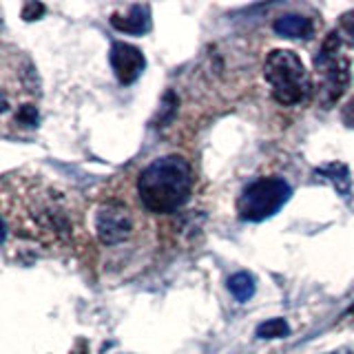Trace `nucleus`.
<instances>
[{"label": "nucleus", "mask_w": 354, "mask_h": 354, "mask_svg": "<svg viewBox=\"0 0 354 354\" xmlns=\"http://www.w3.org/2000/svg\"><path fill=\"white\" fill-rule=\"evenodd\" d=\"M343 122H346L348 127H354V97L348 100V104L343 106V113H341Z\"/></svg>", "instance_id": "18"}, {"label": "nucleus", "mask_w": 354, "mask_h": 354, "mask_svg": "<svg viewBox=\"0 0 354 354\" xmlns=\"http://www.w3.org/2000/svg\"><path fill=\"white\" fill-rule=\"evenodd\" d=\"M337 33L341 36L343 42L354 44V11H348V14H343V16H341Z\"/></svg>", "instance_id": "16"}, {"label": "nucleus", "mask_w": 354, "mask_h": 354, "mask_svg": "<svg viewBox=\"0 0 354 354\" xmlns=\"http://www.w3.org/2000/svg\"><path fill=\"white\" fill-rule=\"evenodd\" d=\"M193 169L182 155H164L144 166L138 175V197L155 215H171L188 204L193 195Z\"/></svg>", "instance_id": "2"}, {"label": "nucleus", "mask_w": 354, "mask_h": 354, "mask_svg": "<svg viewBox=\"0 0 354 354\" xmlns=\"http://www.w3.org/2000/svg\"><path fill=\"white\" fill-rule=\"evenodd\" d=\"M317 180H324V182L332 184L341 197H350L352 180H350V171L346 164L332 162V164L321 166V169H317Z\"/></svg>", "instance_id": "12"}, {"label": "nucleus", "mask_w": 354, "mask_h": 354, "mask_svg": "<svg viewBox=\"0 0 354 354\" xmlns=\"http://www.w3.org/2000/svg\"><path fill=\"white\" fill-rule=\"evenodd\" d=\"M272 29L277 36L281 38H292V40H301V38H310L315 33V25L313 20L299 14H283L272 22Z\"/></svg>", "instance_id": "11"}, {"label": "nucleus", "mask_w": 354, "mask_h": 354, "mask_svg": "<svg viewBox=\"0 0 354 354\" xmlns=\"http://www.w3.org/2000/svg\"><path fill=\"white\" fill-rule=\"evenodd\" d=\"M177 113V93L173 88L164 93L162 97V104H160V113H158V120H155V127H166L169 122L175 118Z\"/></svg>", "instance_id": "15"}, {"label": "nucleus", "mask_w": 354, "mask_h": 354, "mask_svg": "<svg viewBox=\"0 0 354 354\" xmlns=\"http://www.w3.org/2000/svg\"><path fill=\"white\" fill-rule=\"evenodd\" d=\"M0 51V118L7 122L20 106L38 104L40 80L29 55L9 44Z\"/></svg>", "instance_id": "3"}, {"label": "nucleus", "mask_w": 354, "mask_h": 354, "mask_svg": "<svg viewBox=\"0 0 354 354\" xmlns=\"http://www.w3.org/2000/svg\"><path fill=\"white\" fill-rule=\"evenodd\" d=\"M228 290L239 304L248 301L254 295V277L250 272H235L228 279Z\"/></svg>", "instance_id": "13"}, {"label": "nucleus", "mask_w": 354, "mask_h": 354, "mask_svg": "<svg viewBox=\"0 0 354 354\" xmlns=\"http://www.w3.org/2000/svg\"><path fill=\"white\" fill-rule=\"evenodd\" d=\"M199 77L215 93L230 95L232 91H239L243 82L250 80V58H246V53L230 42L213 44L199 64Z\"/></svg>", "instance_id": "6"}, {"label": "nucleus", "mask_w": 354, "mask_h": 354, "mask_svg": "<svg viewBox=\"0 0 354 354\" xmlns=\"http://www.w3.org/2000/svg\"><path fill=\"white\" fill-rule=\"evenodd\" d=\"M44 14V5L42 3H27L25 7H22V20H38L40 16Z\"/></svg>", "instance_id": "17"}, {"label": "nucleus", "mask_w": 354, "mask_h": 354, "mask_svg": "<svg viewBox=\"0 0 354 354\" xmlns=\"http://www.w3.org/2000/svg\"><path fill=\"white\" fill-rule=\"evenodd\" d=\"M93 232L106 248L122 246L138 232V215L127 202L118 197L104 199L93 213Z\"/></svg>", "instance_id": "8"}, {"label": "nucleus", "mask_w": 354, "mask_h": 354, "mask_svg": "<svg viewBox=\"0 0 354 354\" xmlns=\"http://www.w3.org/2000/svg\"><path fill=\"white\" fill-rule=\"evenodd\" d=\"M290 184L281 177H259L241 191L237 213L246 221H263L272 217L290 199Z\"/></svg>", "instance_id": "7"}, {"label": "nucleus", "mask_w": 354, "mask_h": 354, "mask_svg": "<svg viewBox=\"0 0 354 354\" xmlns=\"http://www.w3.org/2000/svg\"><path fill=\"white\" fill-rule=\"evenodd\" d=\"M330 354H354L352 350H348V348H343V350H337V352H330Z\"/></svg>", "instance_id": "19"}, {"label": "nucleus", "mask_w": 354, "mask_h": 354, "mask_svg": "<svg viewBox=\"0 0 354 354\" xmlns=\"http://www.w3.org/2000/svg\"><path fill=\"white\" fill-rule=\"evenodd\" d=\"M109 20L122 33L142 36L151 29V9L149 5H131L124 11H113Z\"/></svg>", "instance_id": "10"}, {"label": "nucleus", "mask_w": 354, "mask_h": 354, "mask_svg": "<svg viewBox=\"0 0 354 354\" xmlns=\"http://www.w3.org/2000/svg\"><path fill=\"white\" fill-rule=\"evenodd\" d=\"M11 232L47 250H73L82 237L77 199L38 177H7L3 184V243Z\"/></svg>", "instance_id": "1"}, {"label": "nucleus", "mask_w": 354, "mask_h": 354, "mask_svg": "<svg viewBox=\"0 0 354 354\" xmlns=\"http://www.w3.org/2000/svg\"><path fill=\"white\" fill-rule=\"evenodd\" d=\"M290 335V326L286 324V319H268L257 328V337L259 339H283Z\"/></svg>", "instance_id": "14"}, {"label": "nucleus", "mask_w": 354, "mask_h": 354, "mask_svg": "<svg viewBox=\"0 0 354 354\" xmlns=\"http://www.w3.org/2000/svg\"><path fill=\"white\" fill-rule=\"evenodd\" d=\"M341 36L335 31H330L321 42V47L315 55V71H317V100L324 109L335 106L341 95L346 93L350 84V60L343 53Z\"/></svg>", "instance_id": "5"}, {"label": "nucleus", "mask_w": 354, "mask_h": 354, "mask_svg": "<svg viewBox=\"0 0 354 354\" xmlns=\"http://www.w3.org/2000/svg\"><path fill=\"white\" fill-rule=\"evenodd\" d=\"M263 77L270 95L281 106H299L313 93V82L304 60L290 49H274L266 55Z\"/></svg>", "instance_id": "4"}, {"label": "nucleus", "mask_w": 354, "mask_h": 354, "mask_svg": "<svg viewBox=\"0 0 354 354\" xmlns=\"http://www.w3.org/2000/svg\"><path fill=\"white\" fill-rule=\"evenodd\" d=\"M109 62L118 77V82L124 86L136 82L144 73V66H147L144 53L129 42H113V47H111V53H109Z\"/></svg>", "instance_id": "9"}]
</instances>
